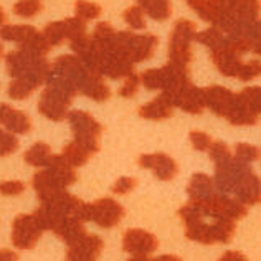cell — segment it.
Segmentation results:
<instances>
[{"label":"cell","instance_id":"30","mask_svg":"<svg viewBox=\"0 0 261 261\" xmlns=\"http://www.w3.org/2000/svg\"><path fill=\"white\" fill-rule=\"evenodd\" d=\"M240 98L251 113L261 114V86H248L240 93Z\"/></svg>","mask_w":261,"mask_h":261},{"label":"cell","instance_id":"19","mask_svg":"<svg viewBox=\"0 0 261 261\" xmlns=\"http://www.w3.org/2000/svg\"><path fill=\"white\" fill-rule=\"evenodd\" d=\"M212 60H214L218 71L222 73L223 76H228V78H238V73L243 66L242 53L233 50L228 45L217 48V50H212Z\"/></svg>","mask_w":261,"mask_h":261},{"label":"cell","instance_id":"18","mask_svg":"<svg viewBox=\"0 0 261 261\" xmlns=\"http://www.w3.org/2000/svg\"><path fill=\"white\" fill-rule=\"evenodd\" d=\"M137 164L142 169H150L154 172V175L161 180H172L178 172L177 162L169 157L167 154L157 152V154H144L139 157Z\"/></svg>","mask_w":261,"mask_h":261},{"label":"cell","instance_id":"15","mask_svg":"<svg viewBox=\"0 0 261 261\" xmlns=\"http://www.w3.org/2000/svg\"><path fill=\"white\" fill-rule=\"evenodd\" d=\"M205 106L212 113H215L220 118H226L233 113V109L238 105V94L231 93L230 89L223 86H208L203 88Z\"/></svg>","mask_w":261,"mask_h":261},{"label":"cell","instance_id":"17","mask_svg":"<svg viewBox=\"0 0 261 261\" xmlns=\"http://www.w3.org/2000/svg\"><path fill=\"white\" fill-rule=\"evenodd\" d=\"M102 240L98 235H86L81 237L78 242L68 245L66 259L71 261H93L98 259L102 253Z\"/></svg>","mask_w":261,"mask_h":261},{"label":"cell","instance_id":"38","mask_svg":"<svg viewBox=\"0 0 261 261\" xmlns=\"http://www.w3.org/2000/svg\"><path fill=\"white\" fill-rule=\"evenodd\" d=\"M258 76H261V61L259 60H250L248 63H243L242 70L238 73V78L242 81H250Z\"/></svg>","mask_w":261,"mask_h":261},{"label":"cell","instance_id":"31","mask_svg":"<svg viewBox=\"0 0 261 261\" xmlns=\"http://www.w3.org/2000/svg\"><path fill=\"white\" fill-rule=\"evenodd\" d=\"M12 10L18 17L32 18L43 10V4L38 2V0H18V2H15V5H13Z\"/></svg>","mask_w":261,"mask_h":261},{"label":"cell","instance_id":"21","mask_svg":"<svg viewBox=\"0 0 261 261\" xmlns=\"http://www.w3.org/2000/svg\"><path fill=\"white\" fill-rule=\"evenodd\" d=\"M174 102L169 98L166 93L159 94L152 101H149L147 105L139 108V116L144 119L150 121H162L167 119L174 114Z\"/></svg>","mask_w":261,"mask_h":261},{"label":"cell","instance_id":"13","mask_svg":"<svg viewBox=\"0 0 261 261\" xmlns=\"http://www.w3.org/2000/svg\"><path fill=\"white\" fill-rule=\"evenodd\" d=\"M122 217H124V207L109 197L88 203V222H94L101 228H113L121 222Z\"/></svg>","mask_w":261,"mask_h":261},{"label":"cell","instance_id":"10","mask_svg":"<svg viewBox=\"0 0 261 261\" xmlns=\"http://www.w3.org/2000/svg\"><path fill=\"white\" fill-rule=\"evenodd\" d=\"M2 38L7 42H15L38 55H46L51 50L43 32L38 33L32 25H5L2 29Z\"/></svg>","mask_w":261,"mask_h":261},{"label":"cell","instance_id":"5","mask_svg":"<svg viewBox=\"0 0 261 261\" xmlns=\"http://www.w3.org/2000/svg\"><path fill=\"white\" fill-rule=\"evenodd\" d=\"M141 81L149 91L172 93L175 89L182 88L190 83V71L189 66L175 65L170 61L169 65L159 68V70H147L141 74Z\"/></svg>","mask_w":261,"mask_h":261},{"label":"cell","instance_id":"16","mask_svg":"<svg viewBox=\"0 0 261 261\" xmlns=\"http://www.w3.org/2000/svg\"><path fill=\"white\" fill-rule=\"evenodd\" d=\"M166 94L172 99L175 108H180L182 111L189 114H202L203 109L207 108L205 106L203 88H195L192 83L178 88L172 93H166Z\"/></svg>","mask_w":261,"mask_h":261},{"label":"cell","instance_id":"14","mask_svg":"<svg viewBox=\"0 0 261 261\" xmlns=\"http://www.w3.org/2000/svg\"><path fill=\"white\" fill-rule=\"evenodd\" d=\"M157 246H159L157 237L146 230L130 228L122 238V250L129 253L133 259H146L147 255L157 250Z\"/></svg>","mask_w":261,"mask_h":261},{"label":"cell","instance_id":"40","mask_svg":"<svg viewBox=\"0 0 261 261\" xmlns=\"http://www.w3.org/2000/svg\"><path fill=\"white\" fill-rule=\"evenodd\" d=\"M190 142H192V146H194V149H197V150H208L212 146L210 136L202 133V130H192Z\"/></svg>","mask_w":261,"mask_h":261},{"label":"cell","instance_id":"6","mask_svg":"<svg viewBox=\"0 0 261 261\" xmlns=\"http://www.w3.org/2000/svg\"><path fill=\"white\" fill-rule=\"evenodd\" d=\"M113 43L129 61L136 65L152 57L159 38L150 33L137 35L133 32H116L113 35Z\"/></svg>","mask_w":261,"mask_h":261},{"label":"cell","instance_id":"43","mask_svg":"<svg viewBox=\"0 0 261 261\" xmlns=\"http://www.w3.org/2000/svg\"><path fill=\"white\" fill-rule=\"evenodd\" d=\"M4 195H10V197H15L20 195L22 192L25 190V184L20 182V180H10V182H4L2 187H0Z\"/></svg>","mask_w":261,"mask_h":261},{"label":"cell","instance_id":"34","mask_svg":"<svg viewBox=\"0 0 261 261\" xmlns=\"http://www.w3.org/2000/svg\"><path fill=\"white\" fill-rule=\"evenodd\" d=\"M33 91H35V88L23 80H13L9 86V96L13 99H17V101L27 99Z\"/></svg>","mask_w":261,"mask_h":261},{"label":"cell","instance_id":"35","mask_svg":"<svg viewBox=\"0 0 261 261\" xmlns=\"http://www.w3.org/2000/svg\"><path fill=\"white\" fill-rule=\"evenodd\" d=\"M235 155L240 161H243L246 164L255 162L261 157V150L256 146H251V144H238L235 149Z\"/></svg>","mask_w":261,"mask_h":261},{"label":"cell","instance_id":"37","mask_svg":"<svg viewBox=\"0 0 261 261\" xmlns=\"http://www.w3.org/2000/svg\"><path fill=\"white\" fill-rule=\"evenodd\" d=\"M208 154H210L212 161H214L215 164L223 162V161L230 159V157L233 155V154H231V150H230V147L226 146L225 142H222V141L212 142V146H210V149H208Z\"/></svg>","mask_w":261,"mask_h":261},{"label":"cell","instance_id":"8","mask_svg":"<svg viewBox=\"0 0 261 261\" xmlns=\"http://www.w3.org/2000/svg\"><path fill=\"white\" fill-rule=\"evenodd\" d=\"M71 130L74 134V141L85 146L88 150L96 154L99 150V137L102 134V126L89 113L86 111H70L68 113Z\"/></svg>","mask_w":261,"mask_h":261},{"label":"cell","instance_id":"41","mask_svg":"<svg viewBox=\"0 0 261 261\" xmlns=\"http://www.w3.org/2000/svg\"><path fill=\"white\" fill-rule=\"evenodd\" d=\"M2 155H9V154H12V152H15L17 150V147H18V139H17V136H15V133H7V130H4L2 133Z\"/></svg>","mask_w":261,"mask_h":261},{"label":"cell","instance_id":"42","mask_svg":"<svg viewBox=\"0 0 261 261\" xmlns=\"http://www.w3.org/2000/svg\"><path fill=\"white\" fill-rule=\"evenodd\" d=\"M137 185V180L134 177H121L118 182L113 185V192L116 195H126Z\"/></svg>","mask_w":261,"mask_h":261},{"label":"cell","instance_id":"12","mask_svg":"<svg viewBox=\"0 0 261 261\" xmlns=\"http://www.w3.org/2000/svg\"><path fill=\"white\" fill-rule=\"evenodd\" d=\"M250 167L248 164L240 161L237 155H231L220 164H215V184L223 194H233L238 182L245 177Z\"/></svg>","mask_w":261,"mask_h":261},{"label":"cell","instance_id":"26","mask_svg":"<svg viewBox=\"0 0 261 261\" xmlns=\"http://www.w3.org/2000/svg\"><path fill=\"white\" fill-rule=\"evenodd\" d=\"M61 154H63L66 159H68V162L73 164L74 167L85 166V164L94 155L91 150H88L85 146H81V144L76 142L74 139L70 144H66V146L63 147V152H61Z\"/></svg>","mask_w":261,"mask_h":261},{"label":"cell","instance_id":"29","mask_svg":"<svg viewBox=\"0 0 261 261\" xmlns=\"http://www.w3.org/2000/svg\"><path fill=\"white\" fill-rule=\"evenodd\" d=\"M43 35L48 40V43L51 46H57L63 42L65 38H68V29H66V22L61 20V22H51L48 23L43 29Z\"/></svg>","mask_w":261,"mask_h":261},{"label":"cell","instance_id":"23","mask_svg":"<svg viewBox=\"0 0 261 261\" xmlns=\"http://www.w3.org/2000/svg\"><path fill=\"white\" fill-rule=\"evenodd\" d=\"M187 194L190 200H207L214 195V182L207 174L197 172L190 178Z\"/></svg>","mask_w":261,"mask_h":261},{"label":"cell","instance_id":"4","mask_svg":"<svg viewBox=\"0 0 261 261\" xmlns=\"http://www.w3.org/2000/svg\"><path fill=\"white\" fill-rule=\"evenodd\" d=\"M207 217L190 220L185 222V237L194 242L203 245L214 243H230L233 235H235V222L226 218H212L214 222H205Z\"/></svg>","mask_w":261,"mask_h":261},{"label":"cell","instance_id":"32","mask_svg":"<svg viewBox=\"0 0 261 261\" xmlns=\"http://www.w3.org/2000/svg\"><path fill=\"white\" fill-rule=\"evenodd\" d=\"M144 13L146 12L142 10L141 5H133L124 10L122 17H124V22L133 30H144L146 29V17H144Z\"/></svg>","mask_w":261,"mask_h":261},{"label":"cell","instance_id":"11","mask_svg":"<svg viewBox=\"0 0 261 261\" xmlns=\"http://www.w3.org/2000/svg\"><path fill=\"white\" fill-rule=\"evenodd\" d=\"M43 226L40 225L35 214H22L13 220L12 225V243L18 250H32L38 243L43 233Z\"/></svg>","mask_w":261,"mask_h":261},{"label":"cell","instance_id":"33","mask_svg":"<svg viewBox=\"0 0 261 261\" xmlns=\"http://www.w3.org/2000/svg\"><path fill=\"white\" fill-rule=\"evenodd\" d=\"M102 9L94 2H88V0H76L74 4V13L76 17L83 20H94L101 15Z\"/></svg>","mask_w":261,"mask_h":261},{"label":"cell","instance_id":"24","mask_svg":"<svg viewBox=\"0 0 261 261\" xmlns=\"http://www.w3.org/2000/svg\"><path fill=\"white\" fill-rule=\"evenodd\" d=\"M136 2L142 7L146 15L157 20V22H164L172 13V4H170V0H136Z\"/></svg>","mask_w":261,"mask_h":261},{"label":"cell","instance_id":"36","mask_svg":"<svg viewBox=\"0 0 261 261\" xmlns=\"http://www.w3.org/2000/svg\"><path fill=\"white\" fill-rule=\"evenodd\" d=\"M65 22L68 29V38L70 40L86 35V20L80 17H71V18H65Z\"/></svg>","mask_w":261,"mask_h":261},{"label":"cell","instance_id":"39","mask_svg":"<svg viewBox=\"0 0 261 261\" xmlns=\"http://www.w3.org/2000/svg\"><path fill=\"white\" fill-rule=\"evenodd\" d=\"M142 83L141 81V76H137V74H129L126 78V81L122 83L121 89H119V94L122 98H133V96L137 93V89H139V85Z\"/></svg>","mask_w":261,"mask_h":261},{"label":"cell","instance_id":"25","mask_svg":"<svg viewBox=\"0 0 261 261\" xmlns=\"http://www.w3.org/2000/svg\"><path fill=\"white\" fill-rule=\"evenodd\" d=\"M23 161L33 167H48L51 161V150L46 142H37L23 154Z\"/></svg>","mask_w":261,"mask_h":261},{"label":"cell","instance_id":"22","mask_svg":"<svg viewBox=\"0 0 261 261\" xmlns=\"http://www.w3.org/2000/svg\"><path fill=\"white\" fill-rule=\"evenodd\" d=\"M0 118H2V124L7 130L15 134H29L32 130V121L23 111L12 108L9 105H2L0 108Z\"/></svg>","mask_w":261,"mask_h":261},{"label":"cell","instance_id":"20","mask_svg":"<svg viewBox=\"0 0 261 261\" xmlns=\"http://www.w3.org/2000/svg\"><path fill=\"white\" fill-rule=\"evenodd\" d=\"M233 194L245 205H256L261 202V178L250 169L238 182Z\"/></svg>","mask_w":261,"mask_h":261},{"label":"cell","instance_id":"27","mask_svg":"<svg viewBox=\"0 0 261 261\" xmlns=\"http://www.w3.org/2000/svg\"><path fill=\"white\" fill-rule=\"evenodd\" d=\"M190 9L194 10L198 17L205 22H210L212 25L217 23L218 20V5L217 0H187Z\"/></svg>","mask_w":261,"mask_h":261},{"label":"cell","instance_id":"44","mask_svg":"<svg viewBox=\"0 0 261 261\" xmlns=\"http://www.w3.org/2000/svg\"><path fill=\"white\" fill-rule=\"evenodd\" d=\"M220 259H223V261H230L231 259L233 261V259H246V256L242 255V253H238V251H226Z\"/></svg>","mask_w":261,"mask_h":261},{"label":"cell","instance_id":"45","mask_svg":"<svg viewBox=\"0 0 261 261\" xmlns=\"http://www.w3.org/2000/svg\"><path fill=\"white\" fill-rule=\"evenodd\" d=\"M251 51L256 53V55H261V38L253 40L251 42Z\"/></svg>","mask_w":261,"mask_h":261},{"label":"cell","instance_id":"1","mask_svg":"<svg viewBox=\"0 0 261 261\" xmlns=\"http://www.w3.org/2000/svg\"><path fill=\"white\" fill-rule=\"evenodd\" d=\"M76 167L68 162L63 154L51 155V161L45 170H40L32 178V185L35 189L40 202L50 200L58 192L70 187L76 182Z\"/></svg>","mask_w":261,"mask_h":261},{"label":"cell","instance_id":"2","mask_svg":"<svg viewBox=\"0 0 261 261\" xmlns=\"http://www.w3.org/2000/svg\"><path fill=\"white\" fill-rule=\"evenodd\" d=\"M46 88L40 96L38 111L50 121H63L68 118V108L71 106L74 94L78 91L61 74L50 70Z\"/></svg>","mask_w":261,"mask_h":261},{"label":"cell","instance_id":"9","mask_svg":"<svg viewBox=\"0 0 261 261\" xmlns=\"http://www.w3.org/2000/svg\"><path fill=\"white\" fill-rule=\"evenodd\" d=\"M203 210V215L208 218H226V220H237L243 218L248 214V205L240 202L238 198L233 200L225 195H212L207 200H192Z\"/></svg>","mask_w":261,"mask_h":261},{"label":"cell","instance_id":"7","mask_svg":"<svg viewBox=\"0 0 261 261\" xmlns=\"http://www.w3.org/2000/svg\"><path fill=\"white\" fill-rule=\"evenodd\" d=\"M197 25L187 18H178L172 27V33L169 38V58L175 65L189 66L194 55H192V42H195Z\"/></svg>","mask_w":261,"mask_h":261},{"label":"cell","instance_id":"3","mask_svg":"<svg viewBox=\"0 0 261 261\" xmlns=\"http://www.w3.org/2000/svg\"><path fill=\"white\" fill-rule=\"evenodd\" d=\"M7 68L13 80H23L33 88L46 83L51 66L46 61L45 55H38L29 48L20 46L18 50L7 55Z\"/></svg>","mask_w":261,"mask_h":261},{"label":"cell","instance_id":"28","mask_svg":"<svg viewBox=\"0 0 261 261\" xmlns=\"http://www.w3.org/2000/svg\"><path fill=\"white\" fill-rule=\"evenodd\" d=\"M226 38H228V35L222 29H218L217 25H214L203 32H197L195 42L207 45L210 50H217V48H222L226 43Z\"/></svg>","mask_w":261,"mask_h":261}]
</instances>
